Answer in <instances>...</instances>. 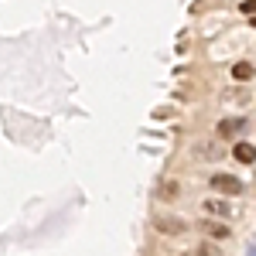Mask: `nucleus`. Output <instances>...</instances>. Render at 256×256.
<instances>
[{
	"label": "nucleus",
	"mask_w": 256,
	"mask_h": 256,
	"mask_svg": "<svg viewBox=\"0 0 256 256\" xmlns=\"http://www.w3.org/2000/svg\"><path fill=\"white\" fill-rule=\"evenodd\" d=\"M256 76V68L250 65V62H239V65H232V79L236 82H250Z\"/></svg>",
	"instance_id": "4"
},
{
	"label": "nucleus",
	"mask_w": 256,
	"mask_h": 256,
	"mask_svg": "<svg viewBox=\"0 0 256 256\" xmlns=\"http://www.w3.org/2000/svg\"><path fill=\"white\" fill-rule=\"evenodd\" d=\"M212 188L222 195H239L242 192V181L236 174H212Z\"/></svg>",
	"instance_id": "1"
},
{
	"label": "nucleus",
	"mask_w": 256,
	"mask_h": 256,
	"mask_svg": "<svg viewBox=\"0 0 256 256\" xmlns=\"http://www.w3.org/2000/svg\"><path fill=\"white\" fill-rule=\"evenodd\" d=\"M205 212H208V216H229V212H232V205H229V202H218V198H212V202H205Z\"/></svg>",
	"instance_id": "6"
},
{
	"label": "nucleus",
	"mask_w": 256,
	"mask_h": 256,
	"mask_svg": "<svg viewBox=\"0 0 256 256\" xmlns=\"http://www.w3.org/2000/svg\"><path fill=\"white\" fill-rule=\"evenodd\" d=\"M232 158H236L239 164H253V160H256V147L242 140V144H236V147H232Z\"/></svg>",
	"instance_id": "3"
},
{
	"label": "nucleus",
	"mask_w": 256,
	"mask_h": 256,
	"mask_svg": "<svg viewBox=\"0 0 256 256\" xmlns=\"http://www.w3.org/2000/svg\"><path fill=\"white\" fill-rule=\"evenodd\" d=\"M208 236H216V239H229V226H222V222H205L202 226Z\"/></svg>",
	"instance_id": "7"
},
{
	"label": "nucleus",
	"mask_w": 256,
	"mask_h": 256,
	"mask_svg": "<svg viewBox=\"0 0 256 256\" xmlns=\"http://www.w3.org/2000/svg\"><path fill=\"white\" fill-rule=\"evenodd\" d=\"M253 28H256V18H253Z\"/></svg>",
	"instance_id": "10"
},
{
	"label": "nucleus",
	"mask_w": 256,
	"mask_h": 256,
	"mask_svg": "<svg viewBox=\"0 0 256 256\" xmlns=\"http://www.w3.org/2000/svg\"><path fill=\"white\" fill-rule=\"evenodd\" d=\"M242 126H246L242 120H222V123H218V137H236Z\"/></svg>",
	"instance_id": "5"
},
{
	"label": "nucleus",
	"mask_w": 256,
	"mask_h": 256,
	"mask_svg": "<svg viewBox=\"0 0 256 256\" xmlns=\"http://www.w3.org/2000/svg\"><path fill=\"white\" fill-rule=\"evenodd\" d=\"M160 195H164V198H174L178 195V184H164V188H160Z\"/></svg>",
	"instance_id": "9"
},
{
	"label": "nucleus",
	"mask_w": 256,
	"mask_h": 256,
	"mask_svg": "<svg viewBox=\"0 0 256 256\" xmlns=\"http://www.w3.org/2000/svg\"><path fill=\"white\" fill-rule=\"evenodd\" d=\"M239 10H242L246 18H256V0H242V4H239Z\"/></svg>",
	"instance_id": "8"
},
{
	"label": "nucleus",
	"mask_w": 256,
	"mask_h": 256,
	"mask_svg": "<svg viewBox=\"0 0 256 256\" xmlns=\"http://www.w3.org/2000/svg\"><path fill=\"white\" fill-rule=\"evenodd\" d=\"M164 236H178V232H188V222H181V218H158L154 222Z\"/></svg>",
	"instance_id": "2"
}]
</instances>
